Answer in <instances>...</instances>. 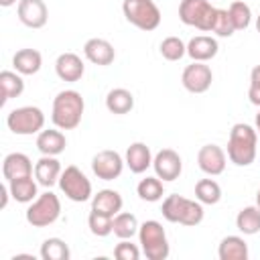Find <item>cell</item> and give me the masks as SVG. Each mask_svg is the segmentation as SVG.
<instances>
[{"instance_id":"37","label":"cell","mask_w":260,"mask_h":260,"mask_svg":"<svg viewBox=\"0 0 260 260\" xmlns=\"http://www.w3.org/2000/svg\"><path fill=\"white\" fill-rule=\"evenodd\" d=\"M114 256H116L118 260H138V258H140V250H138V246L132 244L130 240H122L120 244H116Z\"/></svg>"},{"instance_id":"29","label":"cell","mask_w":260,"mask_h":260,"mask_svg":"<svg viewBox=\"0 0 260 260\" xmlns=\"http://www.w3.org/2000/svg\"><path fill=\"white\" fill-rule=\"evenodd\" d=\"M138 219L134 213H128V211H120L114 215V236H118L120 240H130L132 236L138 234Z\"/></svg>"},{"instance_id":"36","label":"cell","mask_w":260,"mask_h":260,"mask_svg":"<svg viewBox=\"0 0 260 260\" xmlns=\"http://www.w3.org/2000/svg\"><path fill=\"white\" fill-rule=\"evenodd\" d=\"M211 32H215L217 37H232L236 32V26L232 22V16L225 8H217L215 10V20L211 26Z\"/></svg>"},{"instance_id":"32","label":"cell","mask_w":260,"mask_h":260,"mask_svg":"<svg viewBox=\"0 0 260 260\" xmlns=\"http://www.w3.org/2000/svg\"><path fill=\"white\" fill-rule=\"evenodd\" d=\"M71 252L69 246L61 238H47L41 244V258L43 260H69Z\"/></svg>"},{"instance_id":"39","label":"cell","mask_w":260,"mask_h":260,"mask_svg":"<svg viewBox=\"0 0 260 260\" xmlns=\"http://www.w3.org/2000/svg\"><path fill=\"white\" fill-rule=\"evenodd\" d=\"M6 183H8V181H6ZM6 183H4L2 187H0V193H2V201H0V209H6V205H8V197H12V195H10V187H8Z\"/></svg>"},{"instance_id":"14","label":"cell","mask_w":260,"mask_h":260,"mask_svg":"<svg viewBox=\"0 0 260 260\" xmlns=\"http://www.w3.org/2000/svg\"><path fill=\"white\" fill-rule=\"evenodd\" d=\"M197 165L205 175H221L225 171V152L217 144H205L197 152Z\"/></svg>"},{"instance_id":"9","label":"cell","mask_w":260,"mask_h":260,"mask_svg":"<svg viewBox=\"0 0 260 260\" xmlns=\"http://www.w3.org/2000/svg\"><path fill=\"white\" fill-rule=\"evenodd\" d=\"M59 189L65 193L67 199L75 203H83L91 197V183L75 165L65 167V171L59 177Z\"/></svg>"},{"instance_id":"21","label":"cell","mask_w":260,"mask_h":260,"mask_svg":"<svg viewBox=\"0 0 260 260\" xmlns=\"http://www.w3.org/2000/svg\"><path fill=\"white\" fill-rule=\"evenodd\" d=\"M122 195L114 189H102L91 197V209L106 213V215H116L122 211Z\"/></svg>"},{"instance_id":"26","label":"cell","mask_w":260,"mask_h":260,"mask_svg":"<svg viewBox=\"0 0 260 260\" xmlns=\"http://www.w3.org/2000/svg\"><path fill=\"white\" fill-rule=\"evenodd\" d=\"M236 228L244 236H254L260 232V207L258 205H248L238 211L236 215Z\"/></svg>"},{"instance_id":"35","label":"cell","mask_w":260,"mask_h":260,"mask_svg":"<svg viewBox=\"0 0 260 260\" xmlns=\"http://www.w3.org/2000/svg\"><path fill=\"white\" fill-rule=\"evenodd\" d=\"M160 55L167 61H179L183 59V55H187V45L179 37H167L160 43Z\"/></svg>"},{"instance_id":"25","label":"cell","mask_w":260,"mask_h":260,"mask_svg":"<svg viewBox=\"0 0 260 260\" xmlns=\"http://www.w3.org/2000/svg\"><path fill=\"white\" fill-rule=\"evenodd\" d=\"M106 108L112 112V114H128L132 108H134V95L124 89V87H116V89H110L108 95H106Z\"/></svg>"},{"instance_id":"5","label":"cell","mask_w":260,"mask_h":260,"mask_svg":"<svg viewBox=\"0 0 260 260\" xmlns=\"http://www.w3.org/2000/svg\"><path fill=\"white\" fill-rule=\"evenodd\" d=\"M122 12L126 20L140 30H154L160 24V10L154 0H124Z\"/></svg>"},{"instance_id":"27","label":"cell","mask_w":260,"mask_h":260,"mask_svg":"<svg viewBox=\"0 0 260 260\" xmlns=\"http://www.w3.org/2000/svg\"><path fill=\"white\" fill-rule=\"evenodd\" d=\"M37 183L39 181H32V175L10 181L8 187H10L12 199L18 201V203H30V201H35L37 199Z\"/></svg>"},{"instance_id":"31","label":"cell","mask_w":260,"mask_h":260,"mask_svg":"<svg viewBox=\"0 0 260 260\" xmlns=\"http://www.w3.org/2000/svg\"><path fill=\"white\" fill-rule=\"evenodd\" d=\"M195 199L205 205H215L221 199V187L213 179H201L195 185Z\"/></svg>"},{"instance_id":"33","label":"cell","mask_w":260,"mask_h":260,"mask_svg":"<svg viewBox=\"0 0 260 260\" xmlns=\"http://www.w3.org/2000/svg\"><path fill=\"white\" fill-rule=\"evenodd\" d=\"M87 228H89V232H91L93 236L106 238V236H110V234L114 232V217L91 209V211H89V217H87Z\"/></svg>"},{"instance_id":"10","label":"cell","mask_w":260,"mask_h":260,"mask_svg":"<svg viewBox=\"0 0 260 260\" xmlns=\"http://www.w3.org/2000/svg\"><path fill=\"white\" fill-rule=\"evenodd\" d=\"M124 158L116 150H100L91 158V171L98 179L102 181H114L122 175L124 171Z\"/></svg>"},{"instance_id":"40","label":"cell","mask_w":260,"mask_h":260,"mask_svg":"<svg viewBox=\"0 0 260 260\" xmlns=\"http://www.w3.org/2000/svg\"><path fill=\"white\" fill-rule=\"evenodd\" d=\"M16 0H0V6H4V8H8V6H12Z\"/></svg>"},{"instance_id":"19","label":"cell","mask_w":260,"mask_h":260,"mask_svg":"<svg viewBox=\"0 0 260 260\" xmlns=\"http://www.w3.org/2000/svg\"><path fill=\"white\" fill-rule=\"evenodd\" d=\"M219 51V45L213 37H207V35H199V37H193L189 43H187V55L193 59V61H209L217 55Z\"/></svg>"},{"instance_id":"30","label":"cell","mask_w":260,"mask_h":260,"mask_svg":"<svg viewBox=\"0 0 260 260\" xmlns=\"http://www.w3.org/2000/svg\"><path fill=\"white\" fill-rule=\"evenodd\" d=\"M136 193L142 201H148V203H154V201H160L162 195H165V187H162V181L158 177H146L138 183L136 187Z\"/></svg>"},{"instance_id":"38","label":"cell","mask_w":260,"mask_h":260,"mask_svg":"<svg viewBox=\"0 0 260 260\" xmlns=\"http://www.w3.org/2000/svg\"><path fill=\"white\" fill-rule=\"evenodd\" d=\"M248 98L254 106H260V65H256L250 73V89H248Z\"/></svg>"},{"instance_id":"20","label":"cell","mask_w":260,"mask_h":260,"mask_svg":"<svg viewBox=\"0 0 260 260\" xmlns=\"http://www.w3.org/2000/svg\"><path fill=\"white\" fill-rule=\"evenodd\" d=\"M67 146V138L65 134L55 128H49V130H41L39 136H37V148L41 154H49V156H57L65 150Z\"/></svg>"},{"instance_id":"13","label":"cell","mask_w":260,"mask_h":260,"mask_svg":"<svg viewBox=\"0 0 260 260\" xmlns=\"http://www.w3.org/2000/svg\"><path fill=\"white\" fill-rule=\"evenodd\" d=\"M18 20L28 28H43L49 20V10L43 0H18Z\"/></svg>"},{"instance_id":"24","label":"cell","mask_w":260,"mask_h":260,"mask_svg":"<svg viewBox=\"0 0 260 260\" xmlns=\"http://www.w3.org/2000/svg\"><path fill=\"white\" fill-rule=\"evenodd\" d=\"M219 260H248V244L240 236H225L217 248Z\"/></svg>"},{"instance_id":"22","label":"cell","mask_w":260,"mask_h":260,"mask_svg":"<svg viewBox=\"0 0 260 260\" xmlns=\"http://www.w3.org/2000/svg\"><path fill=\"white\" fill-rule=\"evenodd\" d=\"M126 165L132 173L140 175L144 173L150 165H152V154H150V148L144 144V142H132L126 150Z\"/></svg>"},{"instance_id":"42","label":"cell","mask_w":260,"mask_h":260,"mask_svg":"<svg viewBox=\"0 0 260 260\" xmlns=\"http://www.w3.org/2000/svg\"><path fill=\"white\" fill-rule=\"evenodd\" d=\"M256 30L260 32V14H258V18H256Z\"/></svg>"},{"instance_id":"7","label":"cell","mask_w":260,"mask_h":260,"mask_svg":"<svg viewBox=\"0 0 260 260\" xmlns=\"http://www.w3.org/2000/svg\"><path fill=\"white\" fill-rule=\"evenodd\" d=\"M59 215H61V201L51 191H45L43 195H39L26 209V221L32 228H47L55 223Z\"/></svg>"},{"instance_id":"1","label":"cell","mask_w":260,"mask_h":260,"mask_svg":"<svg viewBox=\"0 0 260 260\" xmlns=\"http://www.w3.org/2000/svg\"><path fill=\"white\" fill-rule=\"evenodd\" d=\"M258 132L250 124L238 122L230 130V140H228V158L236 167H248L256 158L258 150Z\"/></svg>"},{"instance_id":"43","label":"cell","mask_w":260,"mask_h":260,"mask_svg":"<svg viewBox=\"0 0 260 260\" xmlns=\"http://www.w3.org/2000/svg\"><path fill=\"white\" fill-rule=\"evenodd\" d=\"M256 205L260 207V189H258V193H256Z\"/></svg>"},{"instance_id":"15","label":"cell","mask_w":260,"mask_h":260,"mask_svg":"<svg viewBox=\"0 0 260 260\" xmlns=\"http://www.w3.org/2000/svg\"><path fill=\"white\" fill-rule=\"evenodd\" d=\"M83 71H85V65H83L81 57L75 53H61L55 61V73L63 81L75 83L83 77Z\"/></svg>"},{"instance_id":"11","label":"cell","mask_w":260,"mask_h":260,"mask_svg":"<svg viewBox=\"0 0 260 260\" xmlns=\"http://www.w3.org/2000/svg\"><path fill=\"white\" fill-rule=\"evenodd\" d=\"M211 81H213V73H211L209 65H205L201 61H193L191 65H187L181 75L183 87L191 93H205L211 87Z\"/></svg>"},{"instance_id":"16","label":"cell","mask_w":260,"mask_h":260,"mask_svg":"<svg viewBox=\"0 0 260 260\" xmlns=\"http://www.w3.org/2000/svg\"><path fill=\"white\" fill-rule=\"evenodd\" d=\"M83 55L93 65H102V67L114 63V59H116V51H114L112 43L106 41V39H89V41H85Z\"/></svg>"},{"instance_id":"12","label":"cell","mask_w":260,"mask_h":260,"mask_svg":"<svg viewBox=\"0 0 260 260\" xmlns=\"http://www.w3.org/2000/svg\"><path fill=\"white\" fill-rule=\"evenodd\" d=\"M152 169L160 181H175L183 171V160L173 148H162L152 158Z\"/></svg>"},{"instance_id":"3","label":"cell","mask_w":260,"mask_h":260,"mask_svg":"<svg viewBox=\"0 0 260 260\" xmlns=\"http://www.w3.org/2000/svg\"><path fill=\"white\" fill-rule=\"evenodd\" d=\"M160 213L171 223H183L191 228L203 221V203L195 199H187L183 195H169L162 201Z\"/></svg>"},{"instance_id":"6","label":"cell","mask_w":260,"mask_h":260,"mask_svg":"<svg viewBox=\"0 0 260 260\" xmlns=\"http://www.w3.org/2000/svg\"><path fill=\"white\" fill-rule=\"evenodd\" d=\"M6 126L10 132L18 134V136H30V134H39L45 126V114L41 108L37 106H22V108H14L8 116H6Z\"/></svg>"},{"instance_id":"18","label":"cell","mask_w":260,"mask_h":260,"mask_svg":"<svg viewBox=\"0 0 260 260\" xmlns=\"http://www.w3.org/2000/svg\"><path fill=\"white\" fill-rule=\"evenodd\" d=\"M63 169H61V162L55 158V156H49V154H43L37 162H35V179L39 181V185L43 187H53L55 183H59V177H61Z\"/></svg>"},{"instance_id":"34","label":"cell","mask_w":260,"mask_h":260,"mask_svg":"<svg viewBox=\"0 0 260 260\" xmlns=\"http://www.w3.org/2000/svg\"><path fill=\"white\" fill-rule=\"evenodd\" d=\"M230 16H232V22L236 26V30H246L250 26V20H252V10L246 2L238 0V2H232L230 8H228Z\"/></svg>"},{"instance_id":"2","label":"cell","mask_w":260,"mask_h":260,"mask_svg":"<svg viewBox=\"0 0 260 260\" xmlns=\"http://www.w3.org/2000/svg\"><path fill=\"white\" fill-rule=\"evenodd\" d=\"M83 110H85V104H83L81 93L75 89H63L53 100L51 120L61 130H73L79 126Z\"/></svg>"},{"instance_id":"28","label":"cell","mask_w":260,"mask_h":260,"mask_svg":"<svg viewBox=\"0 0 260 260\" xmlns=\"http://www.w3.org/2000/svg\"><path fill=\"white\" fill-rule=\"evenodd\" d=\"M0 87H2V104L12 98H18L24 91V81L18 71H2L0 73Z\"/></svg>"},{"instance_id":"8","label":"cell","mask_w":260,"mask_h":260,"mask_svg":"<svg viewBox=\"0 0 260 260\" xmlns=\"http://www.w3.org/2000/svg\"><path fill=\"white\" fill-rule=\"evenodd\" d=\"M215 10L209 0H181L179 18L187 26H195L203 32H209L215 20Z\"/></svg>"},{"instance_id":"23","label":"cell","mask_w":260,"mask_h":260,"mask_svg":"<svg viewBox=\"0 0 260 260\" xmlns=\"http://www.w3.org/2000/svg\"><path fill=\"white\" fill-rule=\"evenodd\" d=\"M12 65L20 75H35L43 65V57L37 49H20L14 53Z\"/></svg>"},{"instance_id":"4","label":"cell","mask_w":260,"mask_h":260,"mask_svg":"<svg viewBox=\"0 0 260 260\" xmlns=\"http://www.w3.org/2000/svg\"><path fill=\"white\" fill-rule=\"evenodd\" d=\"M138 240H140V248L142 254L148 260H165L171 254V246L165 234V228L160 221L156 219H146L144 223H140L138 228Z\"/></svg>"},{"instance_id":"17","label":"cell","mask_w":260,"mask_h":260,"mask_svg":"<svg viewBox=\"0 0 260 260\" xmlns=\"http://www.w3.org/2000/svg\"><path fill=\"white\" fill-rule=\"evenodd\" d=\"M2 175H4V181H8V183L14 179L30 177L32 175V162L24 152H10L4 156Z\"/></svg>"},{"instance_id":"41","label":"cell","mask_w":260,"mask_h":260,"mask_svg":"<svg viewBox=\"0 0 260 260\" xmlns=\"http://www.w3.org/2000/svg\"><path fill=\"white\" fill-rule=\"evenodd\" d=\"M256 132H258V136H260V112L256 114Z\"/></svg>"}]
</instances>
